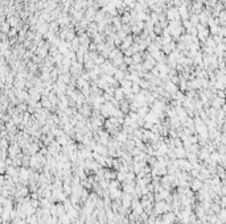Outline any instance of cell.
Wrapping results in <instances>:
<instances>
[{
	"label": "cell",
	"instance_id": "cell-1",
	"mask_svg": "<svg viewBox=\"0 0 226 224\" xmlns=\"http://www.w3.org/2000/svg\"><path fill=\"white\" fill-rule=\"evenodd\" d=\"M172 211V204L165 200H160V202H156L153 206V214L156 216H161L165 212H169Z\"/></svg>",
	"mask_w": 226,
	"mask_h": 224
},
{
	"label": "cell",
	"instance_id": "cell-2",
	"mask_svg": "<svg viewBox=\"0 0 226 224\" xmlns=\"http://www.w3.org/2000/svg\"><path fill=\"white\" fill-rule=\"evenodd\" d=\"M78 112L82 113L86 119H89V118H91V115H93V107L90 106V103H86V104H83L82 107L78 108Z\"/></svg>",
	"mask_w": 226,
	"mask_h": 224
},
{
	"label": "cell",
	"instance_id": "cell-3",
	"mask_svg": "<svg viewBox=\"0 0 226 224\" xmlns=\"http://www.w3.org/2000/svg\"><path fill=\"white\" fill-rule=\"evenodd\" d=\"M225 104H226V100L223 98H220V96H214L212 99V102H210V106L215 109H222Z\"/></svg>",
	"mask_w": 226,
	"mask_h": 224
},
{
	"label": "cell",
	"instance_id": "cell-4",
	"mask_svg": "<svg viewBox=\"0 0 226 224\" xmlns=\"http://www.w3.org/2000/svg\"><path fill=\"white\" fill-rule=\"evenodd\" d=\"M135 187H136V182H132V183H122V190H123V192H126V194L134 195V194H135Z\"/></svg>",
	"mask_w": 226,
	"mask_h": 224
},
{
	"label": "cell",
	"instance_id": "cell-5",
	"mask_svg": "<svg viewBox=\"0 0 226 224\" xmlns=\"http://www.w3.org/2000/svg\"><path fill=\"white\" fill-rule=\"evenodd\" d=\"M132 202H134V195L123 192V197H122V204H123V207L131 208V206H132Z\"/></svg>",
	"mask_w": 226,
	"mask_h": 224
},
{
	"label": "cell",
	"instance_id": "cell-6",
	"mask_svg": "<svg viewBox=\"0 0 226 224\" xmlns=\"http://www.w3.org/2000/svg\"><path fill=\"white\" fill-rule=\"evenodd\" d=\"M202 181L200 179V178H193L192 181H190V189H192V191H200V190L202 189Z\"/></svg>",
	"mask_w": 226,
	"mask_h": 224
},
{
	"label": "cell",
	"instance_id": "cell-7",
	"mask_svg": "<svg viewBox=\"0 0 226 224\" xmlns=\"http://www.w3.org/2000/svg\"><path fill=\"white\" fill-rule=\"evenodd\" d=\"M130 104L131 103L128 100H126V99H124V100H122V102H119V108H120V111L123 112L124 115H128V113L131 112Z\"/></svg>",
	"mask_w": 226,
	"mask_h": 224
},
{
	"label": "cell",
	"instance_id": "cell-8",
	"mask_svg": "<svg viewBox=\"0 0 226 224\" xmlns=\"http://www.w3.org/2000/svg\"><path fill=\"white\" fill-rule=\"evenodd\" d=\"M93 152H95V153H99V154H102V156H108V148L106 146V145H103V144H96V146H95V149H94Z\"/></svg>",
	"mask_w": 226,
	"mask_h": 224
},
{
	"label": "cell",
	"instance_id": "cell-9",
	"mask_svg": "<svg viewBox=\"0 0 226 224\" xmlns=\"http://www.w3.org/2000/svg\"><path fill=\"white\" fill-rule=\"evenodd\" d=\"M110 190V189H108ZM123 197V190L122 189H113L110 190V198L113 200H118V199H122Z\"/></svg>",
	"mask_w": 226,
	"mask_h": 224
},
{
	"label": "cell",
	"instance_id": "cell-10",
	"mask_svg": "<svg viewBox=\"0 0 226 224\" xmlns=\"http://www.w3.org/2000/svg\"><path fill=\"white\" fill-rule=\"evenodd\" d=\"M173 150H175V154H176L177 158H187L188 152L184 146H177V148H175Z\"/></svg>",
	"mask_w": 226,
	"mask_h": 224
},
{
	"label": "cell",
	"instance_id": "cell-11",
	"mask_svg": "<svg viewBox=\"0 0 226 224\" xmlns=\"http://www.w3.org/2000/svg\"><path fill=\"white\" fill-rule=\"evenodd\" d=\"M164 90H165L167 92H169L171 95H175V94L177 92V87L175 86L173 82H167L165 86H164Z\"/></svg>",
	"mask_w": 226,
	"mask_h": 224
},
{
	"label": "cell",
	"instance_id": "cell-12",
	"mask_svg": "<svg viewBox=\"0 0 226 224\" xmlns=\"http://www.w3.org/2000/svg\"><path fill=\"white\" fill-rule=\"evenodd\" d=\"M114 98H115L118 102L124 100V99H126V94H124L123 88H116V90H115V94H114Z\"/></svg>",
	"mask_w": 226,
	"mask_h": 224
},
{
	"label": "cell",
	"instance_id": "cell-13",
	"mask_svg": "<svg viewBox=\"0 0 226 224\" xmlns=\"http://www.w3.org/2000/svg\"><path fill=\"white\" fill-rule=\"evenodd\" d=\"M136 181V174L131 170V172H128L126 174V182L124 183H132V182H135Z\"/></svg>",
	"mask_w": 226,
	"mask_h": 224
},
{
	"label": "cell",
	"instance_id": "cell-14",
	"mask_svg": "<svg viewBox=\"0 0 226 224\" xmlns=\"http://www.w3.org/2000/svg\"><path fill=\"white\" fill-rule=\"evenodd\" d=\"M66 214V210H65V206H63V203L58 202L57 203V216H62Z\"/></svg>",
	"mask_w": 226,
	"mask_h": 224
},
{
	"label": "cell",
	"instance_id": "cell-15",
	"mask_svg": "<svg viewBox=\"0 0 226 224\" xmlns=\"http://www.w3.org/2000/svg\"><path fill=\"white\" fill-rule=\"evenodd\" d=\"M122 187V182H119L118 179H111L110 181V187L108 189L113 190V189H120Z\"/></svg>",
	"mask_w": 226,
	"mask_h": 224
},
{
	"label": "cell",
	"instance_id": "cell-16",
	"mask_svg": "<svg viewBox=\"0 0 226 224\" xmlns=\"http://www.w3.org/2000/svg\"><path fill=\"white\" fill-rule=\"evenodd\" d=\"M58 219H60V223H62V224H72L73 223L68 214H65V215H62V216H58Z\"/></svg>",
	"mask_w": 226,
	"mask_h": 224
},
{
	"label": "cell",
	"instance_id": "cell-17",
	"mask_svg": "<svg viewBox=\"0 0 226 224\" xmlns=\"http://www.w3.org/2000/svg\"><path fill=\"white\" fill-rule=\"evenodd\" d=\"M0 144H1V150H8L9 145H11V141H9L8 139H1Z\"/></svg>",
	"mask_w": 226,
	"mask_h": 224
},
{
	"label": "cell",
	"instance_id": "cell-18",
	"mask_svg": "<svg viewBox=\"0 0 226 224\" xmlns=\"http://www.w3.org/2000/svg\"><path fill=\"white\" fill-rule=\"evenodd\" d=\"M199 156H200V160H209V152L206 149H202L199 153Z\"/></svg>",
	"mask_w": 226,
	"mask_h": 224
},
{
	"label": "cell",
	"instance_id": "cell-19",
	"mask_svg": "<svg viewBox=\"0 0 226 224\" xmlns=\"http://www.w3.org/2000/svg\"><path fill=\"white\" fill-rule=\"evenodd\" d=\"M116 179L119 181V182L124 183L126 182V173H122V172H118V174H116Z\"/></svg>",
	"mask_w": 226,
	"mask_h": 224
},
{
	"label": "cell",
	"instance_id": "cell-20",
	"mask_svg": "<svg viewBox=\"0 0 226 224\" xmlns=\"http://www.w3.org/2000/svg\"><path fill=\"white\" fill-rule=\"evenodd\" d=\"M143 128H144V129H147V131H151V129L153 128V123H149V121H144Z\"/></svg>",
	"mask_w": 226,
	"mask_h": 224
},
{
	"label": "cell",
	"instance_id": "cell-21",
	"mask_svg": "<svg viewBox=\"0 0 226 224\" xmlns=\"http://www.w3.org/2000/svg\"><path fill=\"white\" fill-rule=\"evenodd\" d=\"M139 86H140L143 90H148V87H149V83L148 82H146V80H140L139 82Z\"/></svg>",
	"mask_w": 226,
	"mask_h": 224
},
{
	"label": "cell",
	"instance_id": "cell-22",
	"mask_svg": "<svg viewBox=\"0 0 226 224\" xmlns=\"http://www.w3.org/2000/svg\"><path fill=\"white\" fill-rule=\"evenodd\" d=\"M123 73H122V71H118L116 70V73H115V79L116 80H123Z\"/></svg>",
	"mask_w": 226,
	"mask_h": 224
},
{
	"label": "cell",
	"instance_id": "cell-23",
	"mask_svg": "<svg viewBox=\"0 0 226 224\" xmlns=\"http://www.w3.org/2000/svg\"><path fill=\"white\" fill-rule=\"evenodd\" d=\"M196 215L201 218V216L204 215V208H202V207H200V206H199V207L196 208Z\"/></svg>",
	"mask_w": 226,
	"mask_h": 224
},
{
	"label": "cell",
	"instance_id": "cell-24",
	"mask_svg": "<svg viewBox=\"0 0 226 224\" xmlns=\"http://www.w3.org/2000/svg\"><path fill=\"white\" fill-rule=\"evenodd\" d=\"M220 216H221V220L226 221V210H225V208H223V210H221V212H220Z\"/></svg>",
	"mask_w": 226,
	"mask_h": 224
},
{
	"label": "cell",
	"instance_id": "cell-25",
	"mask_svg": "<svg viewBox=\"0 0 226 224\" xmlns=\"http://www.w3.org/2000/svg\"><path fill=\"white\" fill-rule=\"evenodd\" d=\"M218 174H220V177H221V178H225V177H226L225 170H223L222 167H218Z\"/></svg>",
	"mask_w": 226,
	"mask_h": 224
},
{
	"label": "cell",
	"instance_id": "cell-26",
	"mask_svg": "<svg viewBox=\"0 0 226 224\" xmlns=\"http://www.w3.org/2000/svg\"><path fill=\"white\" fill-rule=\"evenodd\" d=\"M210 158H212V161H218V160H220V156H218V153H213Z\"/></svg>",
	"mask_w": 226,
	"mask_h": 224
},
{
	"label": "cell",
	"instance_id": "cell-27",
	"mask_svg": "<svg viewBox=\"0 0 226 224\" xmlns=\"http://www.w3.org/2000/svg\"><path fill=\"white\" fill-rule=\"evenodd\" d=\"M23 87H24V83H23V82H17L16 83V88H17V90H20V88H23Z\"/></svg>",
	"mask_w": 226,
	"mask_h": 224
},
{
	"label": "cell",
	"instance_id": "cell-28",
	"mask_svg": "<svg viewBox=\"0 0 226 224\" xmlns=\"http://www.w3.org/2000/svg\"><path fill=\"white\" fill-rule=\"evenodd\" d=\"M221 192H222L223 195H226V186H225V187H222V190H221Z\"/></svg>",
	"mask_w": 226,
	"mask_h": 224
},
{
	"label": "cell",
	"instance_id": "cell-29",
	"mask_svg": "<svg viewBox=\"0 0 226 224\" xmlns=\"http://www.w3.org/2000/svg\"><path fill=\"white\" fill-rule=\"evenodd\" d=\"M172 82L176 85V83H179V79H177V78H173V79H172Z\"/></svg>",
	"mask_w": 226,
	"mask_h": 224
},
{
	"label": "cell",
	"instance_id": "cell-30",
	"mask_svg": "<svg viewBox=\"0 0 226 224\" xmlns=\"http://www.w3.org/2000/svg\"><path fill=\"white\" fill-rule=\"evenodd\" d=\"M215 224H221V221H217V223H215Z\"/></svg>",
	"mask_w": 226,
	"mask_h": 224
}]
</instances>
